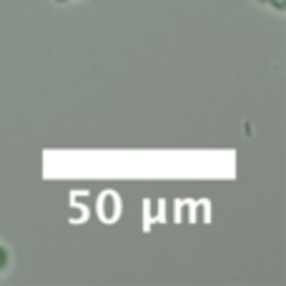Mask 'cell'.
<instances>
[{
	"instance_id": "obj_1",
	"label": "cell",
	"mask_w": 286,
	"mask_h": 286,
	"mask_svg": "<svg viewBox=\"0 0 286 286\" xmlns=\"http://www.w3.org/2000/svg\"><path fill=\"white\" fill-rule=\"evenodd\" d=\"M5 261H8V254H5L3 249H0V266H5Z\"/></svg>"
}]
</instances>
